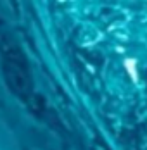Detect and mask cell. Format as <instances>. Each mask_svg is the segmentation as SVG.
I'll return each instance as SVG.
<instances>
[{
    "label": "cell",
    "instance_id": "1",
    "mask_svg": "<svg viewBox=\"0 0 147 150\" xmlns=\"http://www.w3.org/2000/svg\"><path fill=\"white\" fill-rule=\"evenodd\" d=\"M126 67H128V73L133 79L137 81V69H135V60H126Z\"/></svg>",
    "mask_w": 147,
    "mask_h": 150
}]
</instances>
